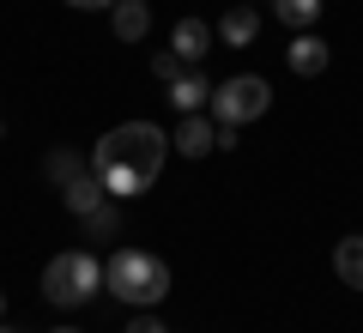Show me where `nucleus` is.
<instances>
[{"label":"nucleus","instance_id":"obj_12","mask_svg":"<svg viewBox=\"0 0 363 333\" xmlns=\"http://www.w3.org/2000/svg\"><path fill=\"white\" fill-rule=\"evenodd\" d=\"M85 170H91V158H85V152H73V146H55V152H49V164H43V176H49L55 188H67V182H73V176H85Z\"/></svg>","mask_w":363,"mask_h":333},{"label":"nucleus","instance_id":"obj_16","mask_svg":"<svg viewBox=\"0 0 363 333\" xmlns=\"http://www.w3.org/2000/svg\"><path fill=\"white\" fill-rule=\"evenodd\" d=\"M152 73L164 79V85H169V79H182V55H176V49H164V55H152Z\"/></svg>","mask_w":363,"mask_h":333},{"label":"nucleus","instance_id":"obj_6","mask_svg":"<svg viewBox=\"0 0 363 333\" xmlns=\"http://www.w3.org/2000/svg\"><path fill=\"white\" fill-rule=\"evenodd\" d=\"M212 37H218V31H212L206 18H176V31H169V49L182 55V67H194V61H206V55H212Z\"/></svg>","mask_w":363,"mask_h":333},{"label":"nucleus","instance_id":"obj_15","mask_svg":"<svg viewBox=\"0 0 363 333\" xmlns=\"http://www.w3.org/2000/svg\"><path fill=\"white\" fill-rule=\"evenodd\" d=\"M85 231L97 236V243H109V236L121 231V200H116V194H109L104 206H91V212H85Z\"/></svg>","mask_w":363,"mask_h":333},{"label":"nucleus","instance_id":"obj_19","mask_svg":"<svg viewBox=\"0 0 363 333\" xmlns=\"http://www.w3.org/2000/svg\"><path fill=\"white\" fill-rule=\"evenodd\" d=\"M0 333H18V327H6V321H0Z\"/></svg>","mask_w":363,"mask_h":333},{"label":"nucleus","instance_id":"obj_5","mask_svg":"<svg viewBox=\"0 0 363 333\" xmlns=\"http://www.w3.org/2000/svg\"><path fill=\"white\" fill-rule=\"evenodd\" d=\"M169 152H182V158H206V152H218V121L212 116H182L176 121V133H169Z\"/></svg>","mask_w":363,"mask_h":333},{"label":"nucleus","instance_id":"obj_7","mask_svg":"<svg viewBox=\"0 0 363 333\" xmlns=\"http://www.w3.org/2000/svg\"><path fill=\"white\" fill-rule=\"evenodd\" d=\"M285 61H291V73H303V79H315V73H327V61H333V49H327L315 31H297L291 37V49H285Z\"/></svg>","mask_w":363,"mask_h":333},{"label":"nucleus","instance_id":"obj_22","mask_svg":"<svg viewBox=\"0 0 363 333\" xmlns=\"http://www.w3.org/2000/svg\"><path fill=\"white\" fill-rule=\"evenodd\" d=\"M0 133H6V121H0Z\"/></svg>","mask_w":363,"mask_h":333},{"label":"nucleus","instance_id":"obj_1","mask_svg":"<svg viewBox=\"0 0 363 333\" xmlns=\"http://www.w3.org/2000/svg\"><path fill=\"white\" fill-rule=\"evenodd\" d=\"M164 158H169V133L157 121H121V128H109L91 146V170L116 200L145 194L157 182V170H164Z\"/></svg>","mask_w":363,"mask_h":333},{"label":"nucleus","instance_id":"obj_11","mask_svg":"<svg viewBox=\"0 0 363 333\" xmlns=\"http://www.w3.org/2000/svg\"><path fill=\"white\" fill-rule=\"evenodd\" d=\"M61 200H67V212H73V218H85L91 206H104V200H109V188L97 182V170H85V176H73V182L61 188Z\"/></svg>","mask_w":363,"mask_h":333},{"label":"nucleus","instance_id":"obj_14","mask_svg":"<svg viewBox=\"0 0 363 333\" xmlns=\"http://www.w3.org/2000/svg\"><path fill=\"white\" fill-rule=\"evenodd\" d=\"M333 273L351 285V291H363V236H345V243L333 249Z\"/></svg>","mask_w":363,"mask_h":333},{"label":"nucleus","instance_id":"obj_4","mask_svg":"<svg viewBox=\"0 0 363 333\" xmlns=\"http://www.w3.org/2000/svg\"><path fill=\"white\" fill-rule=\"evenodd\" d=\"M272 109V85L260 73H236L224 85H212V121L224 128H242V121H260Z\"/></svg>","mask_w":363,"mask_h":333},{"label":"nucleus","instance_id":"obj_10","mask_svg":"<svg viewBox=\"0 0 363 333\" xmlns=\"http://www.w3.org/2000/svg\"><path fill=\"white\" fill-rule=\"evenodd\" d=\"M169 103H176V116H194V109H206V103H212V79H206V73H182V79H169Z\"/></svg>","mask_w":363,"mask_h":333},{"label":"nucleus","instance_id":"obj_20","mask_svg":"<svg viewBox=\"0 0 363 333\" xmlns=\"http://www.w3.org/2000/svg\"><path fill=\"white\" fill-rule=\"evenodd\" d=\"M55 333H79V327H55Z\"/></svg>","mask_w":363,"mask_h":333},{"label":"nucleus","instance_id":"obj_9","mask_svg":"<svg viewBox=\"0 0 363 333\" xmlns=\"http://www.w3.org/2000/svg\"><path fill=\"white\" fill-rule=\"evenodd\" d=\"M109 25H116L121 43H140L145 31H152V0H116V6H109Z\"/></svg>","mask_w":363,"mask_h":333},{"label":"nucleus","instance_id":"obj_3","mask_svg":"<svg viewBox=\"0 0 363 333\" xmlns=\"http://www.w3.org/2000/svg\"><path fill=\"white\" fill-rule=\"evenodd\" d=\"M97 291H104V261L91 255V249H67V255H55L49 267H43V297H49L55 309H79Z\"/></svg>","mask_w":363,"mask_h":333},{"label":"nucleus","instance_id":"obj_21","mask_svg":"<svg viewBox=\"0 0 363 333\" xmlns=\"http://www.w3.org/2000/svg\"><path fill=\"white\" fill-rule=\"evenodd\" d=\"M0 315H6V297H0Z\"/></svg>","mask_w":363,"mask_h":333},{"label":"nucleus","instance_id":"obj_13","mask_svg":"<svg viewBox=\"0 0 363 333\" xmlns=\"http://www.w3.org/2000/svg\"><path fill=\"white\" fill-rule=\"evenodd\" d=\"M272 18L285 31H315V18H321V0H272Z\"/></svg>","mask_w":363,"mask_h":333},{"label":"nucleus","instance_id":"obj_18","mask_svg":"<svg viewBox=\"0 0 363 333\" xmlns=\"http://www.w3.org/2000/svg\"><path fill=\"white\" fill-rule=\"evenodd\" d=\"M67 6H79V13H91V6H116V0H67Z\"/></svg>","mask_w":363,"mask_h":333},{"label":"nucleus","instance_id":"obj_17","mask_svg":"<svg viewBox=\"0 0 363 333\" xmlns=\"http://www.w3.org/2000/svg\"><path fill=\"white\" fill-rule=\"evenodd\" d=\"M128 333H169L164 321L152 315V309H133V321H128Z\"/></svg>","mask_w":363,"mask_h":333},{"label":"nucleus","instance_id":"obj_8","mask_svg":"<svg viewBox=\"0 0 363 333\" xmlns=\"http://www.w3.org/2000/svg\"><path fill=\"white\" fill-rule=\"evenodd\" d=\"M218 37L230 43V49H248V43L260 37V6H255V0H242V6H230V13L218 18Z\"/></svg>","mask_w":363,"mask_h":333},{"label":"nucleus","instance_id":"obj_2","mask_svg":"<svg viewBox=\"0 0 363 333\" xmlns=\"http://www.w3.org/2000/svg\"><path fill=\"white\" fill-rule=\"evenodd\" d=\"M104 291L121 297L128 309H157L169 297V267L157 255H145V249H116L104 261Z\"/></svg>","mask_w":363,"mask_h":333}]
</instances>
